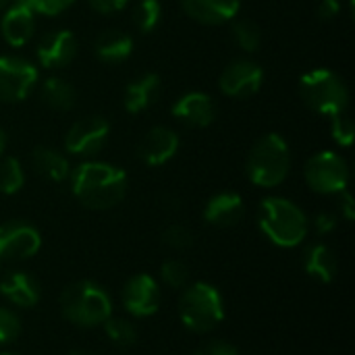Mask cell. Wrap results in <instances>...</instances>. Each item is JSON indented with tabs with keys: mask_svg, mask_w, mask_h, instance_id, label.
<instances>
[{
	"mask_svg": "<svg viewBox=\"0 0 355 355\" xmlns=\"http://www.w3.org/2000/svg\"><path fill=\"white\" fill-rule=\"evenodd\" d=\"M160 89H162V83L156 73L139 75L125 87V98H123L125 110L129 114H139L148 110L160 98Z\"/></svg>",
	"mask_w": 355,
	"mask_h": 355,
	"instance_id": "d6986e66",
	"label": "cell"
},
{
	"mask_svg": "<svg viewBox=\"0 0 355 355\" xmlns=\"http://www.w3.org/2000/svg\"><path fill=\"white\" fill-rule=\"evenodd\" d=\"M10 2H12V0H0V12H2V10H4V8L10 4Z\"/></svg>",
	"mask_w": 355,
	"mask_h": 355,
	"instance_id": "ab89813d",
	"label": "cell"
},
{
	"mask_svg": "<svg viewBox=\"0 0 355 355\" xmlns=\"http://www.w3.org/2000/svg\"><path fill=\"white\" fill-rule=\"evenodd\" d=\"M123 306L131 316L148 318L160 308V287L150 275H135L123 287Z\"/></svg>",
	"mask_w": 355,
	"mask_h": 355,
	"instance_id": "7c38bea8",
	"label": "cell"
},
{
	"mask_svg": "<svg viewBox=\"0 0 355 355\" xmlns=\"http://www.w3.org/2000/svg\"><path fill=\"white\" fill-rule=\"evenodd\" d=\"M129 0H87V6L100 15H114L127 6Z\"/></svg>",
	"mask_w": 355,
	"mask_h": 355,
	"instance_id": "e575fe53",
	"label": "cell"
},
{
	"mask_svg": "<svg viewBox=\"0 0 355 355\" xmlns=\"http://www.w3.org/2000/svg\"><path fill=\"white\" fill-rule=\"evenodd\" d=\"M341 12V0H320L318 2V19L333 21Z\"/></svg>",
	"mask_w": 355,
	"mask_h": 355,
	"instance_id": "d590c367",
	"label": "cell"
},
{
	"mask_svg": "<svg viewBox=\"0 0 355 355\" xmlns=\"http://www.w3.org/2000/svg\"><path fill=\"white\" fill-rule=\"evenodd\" d=\"M335 227H337V218L333 214H329V212L318 214L316 220H314V229H316L318 235H329L331 231H335Z\"/></svg>",
	"mask_w": 355,
	"mask_h": 355,
	"instance_id": "8d00e7d4",
	"label": "cell"
},
{
	"mask_svg": "<svg viewBox=\"0 0 355 355\" xmlns=\"http://www.w3.org/2000/svg\"><path fill=\"white\" fill-rule=\"evenodd\" d=\"M71 191L89 210H110L127 196V173L110 162L85 160L71 175Z\"/></svg>",
	"mask_w": 355,
	"mask_h": 355,
	"instance_id": "6da1fadb",
	"label": "cell"
},
{
	"mask_svg": "<svg viewBox=\"0 0 355 355\" xmlns=\"http://www.w3.org/2000/svg\"><path fill=\"white\" fill-rule=\"evenodd\" d=\"M2 266H4V262H2V260H0V270H2Z\"/></svg>",
	"mask_w": 355,
	"mask_h": 355,
	"instance_id": "b9f144b4",
	"label": "cell"
},
{
	"mask_svg": "<svg viewBox=\"0 0 355 355\" xmlns=\"http://www.w3.org/2000/svg\"><path fill=\"white\" fill-rule=\"evenodd\" d=\"M331 133H333V139H335L339 146L349 148V146L354 144L355 137L354 119L347 116V112H341V114L331 116Z\"/></svg>",
	"mask_w": 355,
	"mask_h": 355,
	"instance_id": "f546056e",
	"label": "cell"
},
{
	"mask_svg": "<svg viewBox=\"0 0 355 355\" xmlns=\"http://www.w3.org/2000/svg\"><path fill=\"white\" fill-rule=\"evenodd\" d=\"M71 355H92V354H87V352H73Z\"/></svg>",
	"mask_w": 355,
	"mask_h": 355,
	"instance_id": "60d3db41",
	"label": "cell"
},
{
	"mask_svg": "<svg viewBox=\"0 0 355 355\" xmlns=\"http://www.w3.org/2000/svg\"><path fill=\"white\" fill-rule=\"evenodd\" d=\"M77 50H79V42L75 33L69 29H56L40 40L35 54L44 69H64L67 64L73 62Z\"/></svg>",
	"mask_w": 355,
	"mask_h": 355,
	"instance_id": "4fadbf2b",
	"label": "cell"
},
{
	"mask_svg": "<svg viewBox=\"0 0 355 355\" xmlns=\"http://www.w3.org/2000/svg\"><path fill=\"white\" fill-rule=\"evenodd\" d=\"M233 42L243 52H256L262 44V31L254 21L237 19V21H233Z\"/></svg>",
	"mask_w": 355,
	"mask_h": 355,
	"instance_id": "83f0119b",
	"label": "cell"
},
{
	"mask_svg": "<svg viewBox=\"0 0 355 355\" xmlns=\"http://www.w3.org/2000/svg\"><path fill=\"white\" fill-rule=\"evenodd\" d=\"M264 83V69L252 60V58H235L231 60L220 77H218V87L225 96L229 98H250L260 92Z\"/></svg>",
	"mask_w": 355,
	"mask_h": 355,
	"instance_id": "30bf717a",
	"label": "cell"
},
{
	"mask_svg": "<svg viewBox=\"0 0 355 355\" xmlns=\"http://www.w3.org/2000/svg\"><path fill=\"white\" fill-rule=\"evenodd\" d=\"M243 216H245V204L243 198L235 191H220L212 196L204 208V220L218 229L235 227L243 220Z\"/></svg>",
	"mask_w": 355,
	"mask_h": 355,
	"instance_id": "e0dca14e",
	"label": "cell"
},
{
	"mask_svg": "<svg viewBox=\"0 0 355 355\" xmlns=\"http://www.w3.org/2000/svg\"><path fill=\"white\" fill-rule=\"evenodd\" d=\"M21 335V320L12 310L0 308V345L12 343Z\"/></svg>",
	"mask_w": 355,
	"mask_h": 355,
	"instance_id": "d6a6232c",
	"label": "cell"
},
{
	"mask_svg": "<svg viewBox=\"0 0 355 355\" xmlns=\"http://www.w3.org/2000/svg\"><path fill=\"white\" fill-rule=\"evenodd\" d=\"M162 243L171 250H187L193 243V233L185 225H168L162 233Z\"/></svg>",
	"mask_w": 355,
	"mask_h": 355,
	"instance_id": "4dcf8cb0",
	"label": "cell"
},
{
	"mask_svg": "<svg viewBox=\"0 0 355 355\" xmlns=\"http://www.w3.org/2000/svg\"><path fill=\"white\" fill-rule=\"evenodd\" d=\"M23 2L27 8H31L35 15H44V17H56L60 12H64L67 8H71L77 0H19Z\"/></svg>",
	"mask_w": 355,
	"mask_h": 355,
	"instance_id": "1f68e13d",
	"label": "cell"
},
{
	"mask_svg": "<svg viewBox=\"0 0 355 355\" xmlns=\"http://www.w3.org/2000/svg\"><path fill=\"white\" fill-rule=\"evenodd\" d=\"M179 146H181V139L171 127L156 125L137 144V156L148 166H162L175 158V154L179 152Z\"/></svg>",
	"mask_w": 355,
	"mask_h": 355,
	"instance_id": "5bb4252c",
	"label": "cell"
},
{
	"mask_svg": "<svg viewBox=\"0 0 355 355\" xmlns=\"http://www.w3.org/2000/svg\"><path fill=\"white\" fill-rule=\"evenodd\" d=\"M37 67L21 56H0V102L15 104L27 100L37 87Z\"/></svg>",
	"mask_w": 355,
	"mask_h": 355,
	"instance_id": "ba28073f",
	"label": "cell"
},
{
	"mask_svg": "<svg viewBox=\"0 0 355 355\" xmlns=\"http://www.w3.org/2000/svg\"><path fill=\"white\" fill-rule=\"evenodd\" d=\"M304 177L308 187L316 193H324V196L341 193L343 189H347L349 183V166L343 156L324 150L314 154L306 162Z\"/></svg>",
	"mask_w": 355,
	"mask_h": 355,
	"instance_id": "52a82bcc",
	"label": "cell"
},
{
	"mask_svg": "<svg viewBox=\"0 0 355 355\" xmlns=\"http://www.w3.org/2000/svg\"><path fill=\"white\" fill-rule=\"evenodd\" d=\"M291 171L289 144L279 133L262 135L250 150L245 160L248 179L258 187H279Z\"/></svg>",
	"mask_w": 355,
	"mask_h": 355,
	"instance_id": "3957f363",
	"label": "cell"
},
{
	"mask_svg": "<svg viewBox=\"0 0 355 355\" xmlns=\"http://www.w3.org/2000/svg\"><path fill=\"white\" fill-rule=\"evenodd\" d=\"M162 19V4L160 0H139L133 10V25L141 33H152Z\"/></svg>",
	"mask_w": 355,
	"mask_h": 355,
	"instance_id": "484cf974",
	"label": "cell"
},
{
	"mask_svg": "<svg viewBox=\"0 0 355 355\" xmlns=\"http://www.w3.org/2000/svg\"><path fill=\"white\" fill-rule=\"evenodd\" d=\"M300 96L312 112L324 116L347 112L349 106V87L331 69H312L302 75Z\"/></svg>",
	"mask_w": 355,
	"mask_h": 355,
	"instance_id": "5b68a950",
	"label": "cell"
},
{
	"mask_svg": "<svg viewBox=\"0 0 355 355\" xmlns=\"http://www.w3.org/2000/svg\"><path fill=\"white\" fill-rule=\"evenodd\" d=\"M260 231L279 248H297L310 229L304 210L287 198H264L258 210Z\"/></svg>",
	"mask_w": 355,
	"mask_h": 355,
	"instance_id": "7a4b0ae2",
	"label": "cell"
},
{
	"mask_svg": "<svg viewBox=\"0 0 355 355\" xmlns=\"http://www.w3.org/2000/svg\"><path fill=\"white\" fill-rule=\"evenodd\" d=\"M4 150H6V133H4V129L0 127V156L4 154Z\"/></svg>",
	"mask_w": 355,
	"mask_h": 355,
	"instance_id": "f35d334b",
	"label": "cell"
},
{
	"mask_svg": "<svg viewBox=\"0 0 355 355\" xmlns=\"http://www.w3.org/2000/svg\"><path fill=\"white\" fill-rule=\"evenodd\" d=\"M25 185V173L15 156H0V193L12 196Z\"/></svg>",
	"mask_w": 355,
	"mask_h": 355,
	"instance_id": "d4e9b609",
	"label": "cell"
},
{
	"mask_svg": "<svg viewBox=\"0 0 355 355\" xmlns=\"http://www.w3.org/2000/svg\"><path fill=\"white\" fill-rule=\"evenodd\" d=\"M94 52L98 60L106 64L125 62L133 54V37L121 29H106L94 42Z\"/></svg>",
	"mask_w": 355,
	"mask_h": 355,
	"instance_id": "44dd1931",
	"label": "cell"
},
{
	"mask_svg": "<svg viewBox=\"0 0 355 355\" xmlns=\"http://www.w3.org/2000/svg\"><path fill=\"white\" fill-rule=\"evenodd\" d=\"M0 355H10V354H0Z\"/></svg>",
	"mask_w": 355,
	"mask_h": 355,
	"instance_id": "7bdbcfd3",
	"label": "cell"
},
{
	"mask_svg": "<svg viewBox=\"0 0 355 355\" xmlns=\"http://www.w3.org/2000/svg\"><path fill=\"white\" fill-rule=\"evenodd\" d=\"M42 248V237L35 227L23 220H8L0 225V260L21 262L35 256Z\"/></svg>",
	"mask_w": 355,
	"mask_h": 355,
	"instance_id": "8fae6325",
	"label": "cell"
},
{
	"mask_svg": "<svg viewBox=\"0 0 355 355\" xmlns=\"http://www.w3.org/2000/svg\"><path fill=\"white\" fill-rule=\"evenodd\" d=\"M337 258L329 245L316 243L304 252V270L318 283H331L337 275Z\"/></svg>",
	"mask_w": 355,
	"mask_h": 355,
	"instance_id": "603a6c76",
	"label": "cell"
},
{
	"mask_svg": "<svg viewBox=\"0 0 355 355\" xmlns=\"http://www.w3.org/2000/svg\"><path fill=\"white\" fill-rule=\"evenodd\" d=\"M0 293L19 308H33L40 300V285L27 272H6L0 279Z\"/></svg>",
	"mask_w": 355,
	"mask_h": 355,
	"instance_id": "ffe728a7",
	"label": "cell"
},
{
	"mask_svg": "<svg viewBox=\"0 0 355 355\" xmlns=\"http://www.w3.org/2000/svg\"><path fill=\"white\" fill-rule=\"evenodd\" d=\"M193 355H239L237 347L227 343V341H220V339H212L208 343H202L196 354Z\"/></svg>",
	"mask_w": 355,
	"mask_h": 355,
	"instance_id": "836d02e7",
	"label": "cell"
},
{
	"mask_svg": "<svg viewBox=\"0 0 355 355\" xmlns=\"http://www.w3.org/2000/svg\"><path fill=\"white\" fill-rule=\"evenodd\" d=\"M40 96L44 100V104L56 112H67L75 106L77 102V92L75 87L64 79V77H48L42 83Z\"/></svg>",
	"mask_w": 355,
	"mask_h": 355,
	"instance_id": "cb8c5ba5",
	"label": "cell"
},
{
	"mask_svg": "<svg viewBox=\"0 0 355 355\" xmlns=\"http://www.w3.org/2000/svg\"><path fill=\"white\" fill-rule=\"evenodd\" d=\"M0 33L8 46H12V48L25 46L35 33V12L31 8H27L23 2L12 0L2 10Z\"/></svg>",
	"mask_w": 355,
	"mask_h": 355,
	"instance_id": "2e32d148",
	"label": "cell"
},
{
	"mask_svg": "<svg viewBox=\"0 0 355 355\" xmlns=\"http://www.w3.org/2000/svg\"><path fill=\"white\" fill-rule=\"evenodd\" d=\"M110 137V123L98 114L79 119L73 123L64 135V150L71 156L94 158L104 150Z\"/></svg>",
	"mask_w": 355,
	"mask_h": 355,
	"instance_id": "9c48e42d",
	"label": "cell"
},
{
	"mask_svg": "<svg viewBox=\"0 0 355 355\" xmlns=\"http://www.w3.org/2000/svg\"><path fill=\"white\" fill-rule=\"evenodd\" d=\"M160 279L171 289H185L189 285V268L181 260H166L160 268Z\"/></svg>",
	"mask_w": 355,
	"mask_h": 355,
	"instance_id": "f1b7e54d",
	"label": "cell"
},
{
	"mask_svg": "<svg viewBox=\"0 0 355 355\" xmlns=\"http://www.w3.org/2000/svg\"><path fill=\"white\" fill-rule=\"evenodd\" d=\"M104 331H106L108 339L116 347H121V349H129L137 341V329H135V324L131 320H125V318H112L110 316L104 322Z\"/></svg>",
	"mask_w": 355,
	"mask_h": 355,
	"instance_id": "4316f807",
	"label": "cell"
},
{
	"mask_svg": "<svg viewBox=\"0 0 355 355\" xmlns=\"http://www.w3.org/2000/svg\"><path fill=\"white\" fill-rule=\"evenodd\" d=\"M341 200H339V208H341V214L345 216V220H354L355 216V204H354V198H352V193L347 191V189H343L341 193Z\"/></svg>",
	"mask_w": 355,
	"mask_h": 355,
	"instance_id": "74e56055",
	"label": "cell"
},
{
	"mask_svg": "<svg viewBox=\"0 0 355 355\" xmlns=\"http://www.w3.org/2000/svg\"><path fill=\"white\" fill-rule=\"evenodd\" d=\"M185 15L202 25H223L235 21L241 0H179Z\"/></svg>",
	"mask_w": 355,
	"mask_h": 355,
	"instance_id": "ac0fdd59",
	"label": "cell"
},
{
	"mask_svg": "<svg viewBox=\"0 0 355 355\" xmlns=\"http://www.w3.org/2000/svg\"><path fill=\"white\" fill-rule=\"evenodd\" d=\"M31 164L42 177H46L48 181H54V183L67 181L69 175H71L69 158L62 152H58L56 148H50V146H37L31 152Z\"/></svg>",
	"mask_w": 355,
	"mask_h": 355,
	"instance_id": "7402d4cb",
	"label": "cell"
},
{
	"mask_svg": "<svg viewBox=\"0 0 355 355\" xmlns=\"http://www.w3.org/2000/svg\"><path fill=\"white\" fill-rule=\"evenodd\" d=\"M60 312L71 324L92 329L104 324L112 316V304L100 285L92 281H77L62 289Z\"/></svg>",
	"mask_w": 355,
	"mask_h": 355,
	"instance_id": "277c9868",
	"label": "cell"
},
{
	"mask_svg": "<svg viewBox=\"0 0 355 355\" xmlns=\"http://www.w3.org/2000/svg\"><path fill=\"white\" fill-rule=\"evenodd\" d=\"M179 316L185 329L193 333L204 335L214 331L225 318L223 297L218 289L208 283L187 285L179 300Z\"/></svg>",
	"mask_w": 355,
	"mask_h": 355,
	"instance_id": "8992f818",
	"label": "cell"
},
{
	"mask_svg": "<svg viewBox=\"0 0 355 355\" xmlns=\"http://www.w3.org/2000/svg\"><path fill=\"white\" fill-rule=\"evenodd\" d=\"M173 116L187 127L204 129L214 123L216 119V104L204 92H187L177 98L171 108Z\"/></svg>",
	"mask_w": 355,
	"mask_h": 355,
	"instance_id": "9a60e30c",
	"label": "cell"
}]
</instances>
